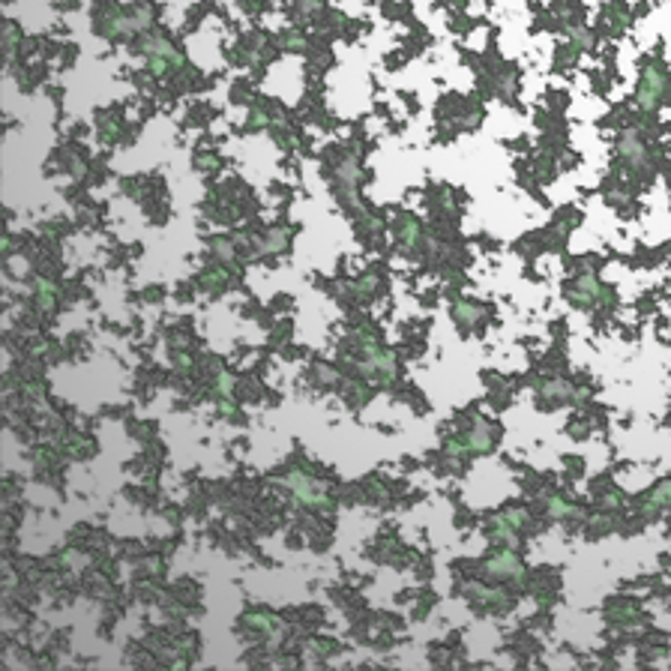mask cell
<instances>
[{"mask_svg": "<svg viewBox=\"0 0 671 671\" xmlns=\"http://www.w3.org/2000/svg\"><path fill=\"white\" fill-rule=\"evenodd\" d=\"M663 87H665L663 75H659L656 69H647V72H645V81H641V90H638L641 105L654 108V105H656V99H659V93H663Z\"/></svg>", "mask_w": 671, "mask_h": 671, "instance_id": "cell-1", "label": "cell"}, {"mask_svg": "<svg viewBox=\"0 0 671 671\" xmlns=\"http://www.w3.org/2000/svg\"><path fill=\"white\" fill-rule=\"evenodd\" d=\"M668 504H671V479H665V483L654 492V497H650V510H656V506H668Z\"/></svg>", "mask_w": 671, "mask_h": 671, "instance_id": "cell-3", "label": "cell"}, {"mask_svg": "<svg viewBox=\"0 0 671 671\" xmlns=\"http://www.w3.org/2000/svg\"><path fill=\"white\" fill-rule=\"evenodd\" d=\"M488 569H492L495 576H501V573L519 576V560H515L513 551H497V558L492 560V564H488Z\"/></svg>", "mask_w": 671, "mask_h": 671, "instance_id": "cell-2", "label": "cell"}]
</instances>
